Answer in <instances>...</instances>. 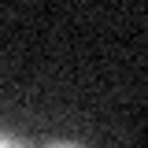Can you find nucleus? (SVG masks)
I'll return each instance as SVG.
<instances>
[{"instance_id": "obj_2", "label": "nucleus", "mask_w": 148, "mask_h": 148, "mask_svg": "<svg viewBox=\"0 0 148 148\" xmlns=\"http://www.w3.org/2000/svg\"><path fill=\"white\" fill-rule=\"evenodd\" d=\"M45 148H85V145H78V141H52V145H45Z\"/></svg>"}, {"instance_id": "obj_1", "label": "nucleus", "mask_w": 148, "mask_h": 148, "mask_svg": "<svg viewBox=\"0 0 148 148\" xmlns=\"http://www.w3.org/2000/svg\"><path fill=\"white\" fill-rule=\"evenodd\" d=\"M0 148H26L18 137H11V133H0Z\"/></svg>"}]
</instances>
